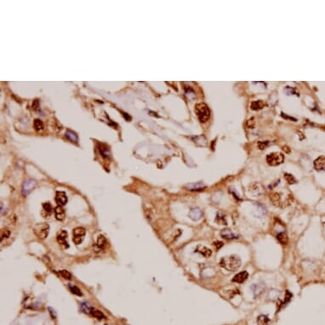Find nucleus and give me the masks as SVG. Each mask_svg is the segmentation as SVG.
Segmentation results:
<instances>
[{"label": "nucleus", "instance_id": "obj_12", "mask_svg": "<svg viewBox=\"0 0 325 325\" xmlns=\"http://www.w3.org/2000/svg\"><path fill=\"white\" fill-rule=\"evenodd\" d=\"M55 202L60 206H63L67 203L66 194L64 192H57L55 195Z\"/></svg>", "mask_w": 325, "mask_h": 325}, {"label": "nucleus", "instance_id": "obj_18", "mask_svg": "<svg viewBox=\"0 0 325 325\" xmlns=\"http://www.w3.org/2000/svg\"><path fill=\"white\" fill-rule=\"evenodd\" d=\"M187 188L190 191H201L205 188V185L202 183H193L187 185Z\"/></svg>", "mask_w": 325, "mask_h": 325}, {"label": "nucleus", "instance_id": "obj_8", "mask_svg": "<svg viewBox=\"0 0 325 325\" xmlns=\"http://www.w3.org/2000/svg\"><path fill=\"white\" fill-rule=\"evenodd\" d=\"M57 241L64 248H68V243H67V232L66 231H61L57 235Z\"/></svg>", "mask_w": 325, "mask_h": 325}, {"label": "nucleus", "instance_id": "obj_24", "mask_svg": "<svg viewBox=\"0 0 325 325\" xmlns=\"http://www.w3.org/2000/svg\"><path fill=\"white\" fill-rule=\"evenodd\" d=\"M68 286H69V288H70L71 292L72 293V294H74V295H78V296H81V295H82V292H81V290H80L79 288H78L77 286L72 285V284H69Z\"/></svg>", "mask_w": 325, "mask_h": 325}, {"label": "nucleus", "instance_id": "obj_27", "mask_svg": "<svg viewBox=\"0 0 325 325\" xmlns=\"http://www.w3.org/2000/svg\"><path fill=\"white\" fill-rule=\"evenodd\" d=\"M81 306H82L83 311L84 313H90L91 310L94 308V307H93L92 306H90V305L89 304V303H86V302L83 303Z\"/></svg>", "mask_w": 325, "mask_h": 325}, {"label": "nucleus", "instance_id": "obj_29", "mask_svg": "<svg viewBox=\"0 0 325 325\" xmlns=\"http://www.w3.org/2000/svg\"><path fill=\"white\" fill-rule=\"evenodd\" d=\"M284 176H285V179H286V181H287L288 182V184H294V183H295V182H296V180H295V178L292 175L285 174V175H284Z\"/></svg>", "mask_w": 325, "mask_h": 325}, {"label": "nucleus", "instance_id": "obj_32", "mask_svg": "<svg viewBox=\"0 0 325 325\" xmlns=\"http://www.w3.org/2000/svg\"><path fill=\"white\" fill-rule=\"evenodd\" d=\"M223 244H224V243H223L222 242L217 241V242H214V246L216 248V249H220L223 246Z\"/></svg>", "mask_w": 325, "mask_h": 325}, {"label": "nucleus", "instance_id": "obj_31", "mask_svg": "<svg viewBox=\"0 0 325 325\" xmlns=\"http://www.w3.org/2000/svg\"><path fill=\"white\" fill-rule=\"evenodd\" d=\"M43 208H44V210H45L46 212H51V210H52V207H51V204H50V203H44L43 204Z\"/></svg>", "mask_w": 325, "mask_h": 325}, {"label": "nucleus", "instance_id": "obj_1", "mask_svg": "<svg viewBox=\"0 0 325 325\" xmlns=\"http://www.w3.org/2000/svg\"><path fill=\"white\" fill-rule=\"evenodd\" d=\"M242 261L237 255L225 256L220 261V266L228 272H235L241 267Z\"/></svg>", "mask_w": 325, "mask_h": 325}, {"label": "nucleus", "instance_id": "obj_2", "mask_svg": "<svg viewBox=\"0 0 325 325\" xmlns=\"http://www.w3.org/2000/svg\"><path fill=\"white\" fill-rule=\"evenodd\" d=\"M195 112L202 123H205L210 119V111L205 103H198L195 106Z\"/></svg>", "mask_w": 325, "mask_h": 325}, {"label": "nucleus", "instance_id": "obj_10", "mask_svg": "<svg viewBox=\"0 0 325 325\" xmlns=\"http://www.w3.org/2000/svg\"><path fill=\"white\" fill-rule=\"evenodd\" d=\"M221 238L227 239V240L238 238V235L234 233L231 229H227V228L223 229V230L221 231Z\"/></svg>", "mask_w": 325, "mask_h": 325}, {"label": "nucleus", "instance_id": "obj_20", "mask_svg": "<svg viewBox=\"0 0 325 325\" xmlns=\"http://www.w3.org/2000/svg\"><path fill=\"white\" fill-rule=\"evenodd\" d=\"M277 239L278 240V242L282 244H287L288 242V238L287 234L285 232H280L277 235Z\"/></svg>", "mask_w": 325, "mask_h": 325}, {"label": "nucleus", "instance_id": "obj_22", "mask_svg": "<svg viewBox=\"0 0 325 325\" xmlns=\"http://www.w3.org/2000/svg\"><path fill=\"white\" fill-rule=\"evenodd\" d=\"M270 200L272 202V203H273V204H275V205H278L280 203L279 194L277 193L271 194V195H270Z\"/></svg>", "mask_w": 325, "mask_h": 325}, {"label": "nucleus", "instance_id": "obj_16", "mask_svg": "<svg viewBox=\"0 0 325 325\" xmlns=\"http://www.w3.org/2000/svg\"><path fill=\"white\" fill-rule=\"evenodd\" d=\"M55 216L58 221H63L65 219V210L62 209V206H58L55 209Z\"/></svg>", "mask_w": 325, "mask_h": 325}, {"label": "nucleus", "instance_id": "obj_4", "mask_svg": "<svg viewBox=\"0 0 325 325\" xmlns=\"http://www.w3.org/2000/svg\"><path fill=\"white\" fill-rule=\"evenodd\" d=\"M284 161V156L280 152H272L267 156V162L271 166H277L283 164Z\"/></svg>", "mask_w": 325, "mask_h": 325}, {"label": "nucleus", "instance_id": "obj_19", "mask_svg": "<svg viewBox=\"0 0 325 325\" xmlns=\"http://www.w3.org/2000/svg\"><path fill=\"white\" fill-rule=\"evenodd\" d=\"M66 137L68 139V140H70L72 142H78V135H77L75 132L70 130V129H67V130H66Z\"/></svg>", "mask_w": 325, "mask_h": 325}, {"label": "nucleus", "instance_id": "obj_7", "mask_svg": "<svg viewBox=\"0 0 325 325\" xmlns=\"http://www.w3.org/2000/svg\"><path fill=\"white\" fill-rule=\"evenodd\" d=\"M188 216L191 220H193V221H198L199 220H201L203 216V213L200 209L198 208H193L192 210H190Z\"/></svg>", "mask_w": 325, "mask_h": 325}, {"label": "nucleus", "instance_id": "obj_5", "mask_svg": "<svg viewBox=\"0 0 325 325\" xmlns=\"http://www.w3.org/2000/svg\"><path fill=\"white\" fill-rule=\"evenodd\" d=\"M86 233V231L83 227H77L74 230L72 231V241L74 242L75 244H80L84 239V236Z\"/></svg>", "mask_w": 325, "mask_h": 325}, {"label": "nucleus", "instance_id": "obj_17", "mask_svg": "<svg viewBox=\"0 0 325 325\" xmlns=\"http://www.w3.org/2000/svg\"><path fill=\"white\" fill-rule=\"evenodd\" d=\"M99 150L102 157H106V158H108L110 157V150H109V147H107V145L100 144Z\"/></svg>", "mask_w": 325, "mask_h": 325}, {"label": "nucleus", "instance_id": "obj_30", "mask_svg": "<svg viewBox=\"0 0 325 325\" xmlns=\"http://www.w3.org/2000/svg\"><path fill=\"white\" fill-rule=\"evenodd\" d=\"M60 274H61L64 278H66V279L70 280L71 278H72V274H71L68 271H66V270H62V271H61V272H60Z\"/></svg>", "mask_w": 325, "mask_h": 325}, {"label": "nucleus", "instance_id": "obj_11", "mask_svg": "<svg viewBox=\"0 0 325 325\" xmlns=\"http://www.w3.org/2000/svg\"><path fill=\"white\" fill-rule=\"evenodd\" d=\"M248 277H249V273L246 271H243V272H239L237 275H235L234 277L232 278V282L238 283V284H242L244 281L247 280Z\"/></svg>", "mask_w": 325, "mask_h": 325}, {"label": "nucleus", "instance_id": "obj_3", "mask_svg": "<svg viewBox=\"0 0 325 325\" xmlns=\"http://www.w3.org/2000/svg\"><path fill=\"white\" fill-rule=\"evenodd\" d=\"M33 231L39 239H45L50 232V226L45 222L37 223L33 227Z\"/></svg>", "mask_w": 325, "mask_h": 325}, {"label": "nucleus", "instance_id": "obj_13", "mask_svg": "<svg viewBox=\"0 0 325 325\" xmlns=\"http://www.w3.org/2000/svg\"><path fill=\"white\" fill-rule=\"evenodd\" d=\"M107 244V239L106 238L103 236V235H100L97 238V241H96V244H95V251H99L101 249H102L103 248L106 246Z\"/></svg>", "mask_w": 325, "mask_h": 325}, {"label": "nucleus", "instance_id": "obj_25", "mask_svg": "<svg viewBox=\"0 0 325 325\" xmlns=\"http://www.w3.org/2000/svg\"><path fill=\"white\" fill-rule=\"evenodd\" d=\"M90 313L94 316L95 317H96V318H98V319H102V318H104L105 317V316H104V314H103L101 311H98V310H95V308H93L92 310H91V312Z\"/></svg>", "mask_w": 325, "mask_h": 325}, {"label": "nucleus", "instance_id": "obj_14", "mask_svg": "<svg viewBox=\"0 0 325 325\" xmlns=\"http://www.w3.org/2000/svg\"><path fill=\"white\" fill-rule=\"evenodd\" d=\"M252 290L254 292V295H255V297H258L265 290V284L263 283L261 284H255L252 287Z\"/></svg>", "mask_w": 325, "mask_h": 325}, {"label": "nucleus", "instance_id": "obj_21", "mask_svg": "<svg viewBox=\"0 0 325 325\" xmlns=\"http://www.w3.org/2000/svg\"><path fill=\"white\" fill-rule=\"evenodd\" d=\"M269 318L266 315H260L257 318V324L258 325H268L269 324Z\"/></svg>", "mask_w": 325, "mask_h": 325}, {"label": "nucleus", "instance_id": "obj_15", "mask_svg": "<svg viewBox=\"0 0 325 325\" xmlns=\"http://www.w3.org/2000/svg\"><path fill=\"white\" fill-rule=\"evenodd\" d=\"M314 167L317 170H325V157H320L314 162Z\"/></svg>", "mask_w": 325, "mask_h": 325}, {"label": "nucleus", "instance_id": "obj_28", "mask_svg": "<svg viewBox=\"0 0 325 325\" xmlns=\"http://www.w3.org/2000/svg\"><path fill=\"white\" fill-rule=\"evenodd\" d=\"M263 102L262 101H255V102H253L252 103V109H254V110H257V109H260V108H262V107H263Z\"/></svg>", "mask_w": 325, "mask_h": 325}, {"label": "nucleus", "instance_id": "obj_23", "mask_svg": "<svg viewBox=\"0 0 325 325\" xmlns=\"http://www.w3.org/2000/svg\"><path fill=\"white\" fill-rule=\"evenodd\" d=\"M215 222L218 223V224H220V225H225V226L227 225V223H226V219H225V217H224V215H222L221 214H220V213H218L217 215H216V217H215Z\"/></svg>", "mask_w": 325, "mask_h": 325}, {"label": "nucleus", "instance_id": "obj_33", "mask_svg": "<svg viewBox=\"0 0 325 325\" xmlns=\"http://www.w3.org/2000/svg\"><path fill=\"white\" fill-rule=\"evenodd\" d=\"M38 107H39V101L38 100H35L33 103V108L34 110H37Z\"/></svg>", "mask_w": 325, "mask_h": 325}, {"label": "nucleus", "instance_id": "obj_9", "mask_svg": "<svg viewBox=\"0 0 325 325\" xmlns=\"http://www.w3.org/2000/svg\"><path fill=\"white\" fill-rule=\"evenodd\" d=\"M195 252H197L198 254H200L201 255H203V257L205 258H209L212 255V250L207 248L206 246H203V245H198L197 246V248L195 249Z\"/></svg>", "mask_w": 325, "mask_h": 325}, {"label": "nucleus", "instance_id": "obj_34", "mask_svg": "<svg viewBox=\"0 0 325 325\" xmlns=\"http://www.w3.org/2000/svg\"><path fill=\"white\" fill-rule=\"evenodd\" d=\"M123 115H124V117H125V118H126V120H130V119H131V118H130V117H129V115H127V113H124V114H123Z\"/></svg>", "mask_w": 325, "mask_h": 325}, {"label": "nucleus", "instance_id": "obj_26", "mask_svg": "<svg viewBox=\"0 0 325 325\" xmlns=\"http://www.w3.org/2000/svg\"><path fill=\"white\" fill-rule=\"evenodd\" d=\"M34 128L36 130H41L44 129V124L40 119L34 120Z\"/></svg>", "mask_w": 325, "mask_h": 325}, {"label": "nucleus", "instance_id": "obj_6", "mask_svg": "<svg viewBox=\"0 0 325 325\" xmlns=\"http://www.w3.org/2000/svg\"><path fill=\"white\" fill-rule=\"evenodd\" d=\"M36 185V181L33 180V179H29L27 181H26L24 182V184L22 185V193L23 195H28L33 190V188L35 187Z\"/></svg>", "mask_w": 325, "mask_h": 325}]
</instances>
